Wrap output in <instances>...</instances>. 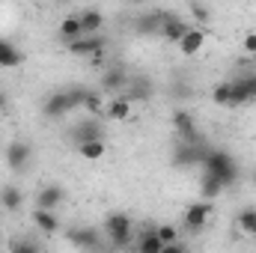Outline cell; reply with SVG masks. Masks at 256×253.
Wrapping results in <instances>:
<instances>
[{
  "label": "cell",
  "mask_w": 256,
  "mask_h": 253,
  "mask_svg": "<svg viewBox=\"0 0 256 253\" xmlns=\"http://www.w3.org/2000/svg\"><path fill=\"white\" fill-rule=\"evenodd\" d=\"M194 15H196V21H202V24H206V21H208V18H212V15H208V9H206V6H194Z\"/></svg>",
  "instance_id": "1f68e13d"
},
{
  "label": "cell",
  "mask_w": 256,
  "mask_h": 253,
  "mask_svg": "<svg viewBox=\"0 0 256 253\" xmlns=\"http://www.w3.org/2000/svg\"><path fill=\"white\" fill-rule=\"evenodd\" d=\"M131 232H134V224L126 212H114L104 218V236L110 238V248H116V250L131 248Z\"/></svg>",
  "instance_id": "7a4b0ae2"
},
{
  "label": "cell",
  "mask_w": 256,
  "mask_h": 253,
  "mask_svg": "<svg viewBox=\"0 0 256 253\" xmlns=\"http://www.w3.org/2000/svg\"><path fill=\"white\" fill-rule=\"evenodd\" d=\"M36 248H39L36 242H12L9 244V250H36Z\"/></svg>",
  "instance_id": "4dcf8cb0"
},
{
  "label": "cell",
  "mask_w": 256,
  "mask_h": 253,
  "mask_svg": "<svg viewBox=\"0 0 256 253\" xmlns=\"http://www.w3.org/2000/svg\"><path fill=\"white\" fill-rule=\"evenodd\" d=\"M3 158H6V167H9V170L21 173V170L33 161V146H30V143H24V140H12V143L6 146Z\"/></svg>",
  "instance_id": "5b68a950"
},
{
  "label": "cell",
  "mask_w": 256,
  "mask_h": 253,
  "mask_svg": "<svg viewBox=\"0 0 256 253\" xmlns=\"http://www.w3.org/2000/svg\"><path fill=\"white\" fill-rule=\"evenodd\" d=\"M250 182H254V188H256V170H254V173H250Z\"/></svg>",
  "instance_id": "836d02e7"
},
{
  "label": "cell",
  "mask_w": 256,
  "mask_h": 253,
  "mask_svg": "<svg viewBox=\"0 0 256 253\" xmlns=\"http://www.w3.org/2000/svg\"><path fill=\"white\" fill-rule=\"evenodd\" d=\"M78 152H80V158H86V161H98V158H104V140L78 143Z\"/></svg>",
  "instance_id": "d4e9b609"
},
{
  "label": "cell",
  "mask_w": 256,
  "mask_h": 253,
  "mask_svg": "<svg viewBox=\"0 0 256 253\" xmlns=\"http://www.w3.org/2000/svg\"><path fill=\"white\" fill-rule=\"evenodd\" d=\"M68 242H72L74 248H80V250H98V248H102L98 230H92V226H78V230H72V232H68Z\"/></svg>",
  "instance_id": "8fae6325"
},
{
  "label": "cell",
  "mask_w": 256,
  "mask_h": 253,
  "mask_svg": "<svg viewBox=\"0 0 256 253\" xmlns=\"http://www.w3.org/2000/svg\"><path fill=\"white\" fill-rule=\"evenodd\" d=\"M78 18H80V33H84V36L102 33V27H104V12H102V9H96V6L80 9V12H78Z\"/></svg>",
  "instance_id": "9a60e30c"
},
{
  "label": "cell",
  "mask_w": 256,
  "mask_h": 253,
  "mask_svg": "<svg viewBox=\"0 0 256 253\" xmlns=\"http://www.w3.org/2000/svg\"><path fill=\"white\" fill-rule=\"evenodd\" d=\"M167 15H170V12H164V9H152V12L134 15V33H137V36H158Z\"/></svg>",
  "instance_id": "8992f818"
},
{
  "label": "cell",
  "mask_w": 256,
  "mask_h": 253,
  "mask_svg": "<svg viewBox=\"0 0 256 253\" xmlns=\"http://www.w3.org/2000/svg\"><path fill=\"white\" fill-rule=\"evenodd\" d=\"M84 110H90V116H102L104 114V104H102V96L98 92H86V102H84Z\"/></svg>",
  "instance_id": "83f0119b"
},
{
  "label": "cell",
  "mask_w": 256,
  "mask_h": 253,
  "mask_svg": "<svg viewBox=\"0 0 256 253\" xmlns=\"http://www.w3.org/2000/svg\"><path fill=\"white\" fill-rule=\"evenodd\" d=\"M206 152H208V146H206L202 140H200V143H185V140H179V146L173 149V164H176V167H196V164H202Z\"/></svg>",
  "instance_id": "3957f363"
},
{
  "label": "cell",
  "mask_w": 256,
  "mask_h": 253,
  "mask_svg": "<svg viewBox=\"0 0 256 253\" xmlns=\"http://www.w3.org/2000/svg\"><path fill=\"white\" fill-rule=\"evenodd\" d=\"M202 45H206V30L202 27H188V33L179 39V54L182 57H194V54H200Z\"/></svg>",
  "instance_id": "5bb4252c"
},
{
  "label": "cell",
  "mask_w": 256,
  "mask_h": 253,
  "mask_svg": "<svg viewBox=\"0 0 256 253\" xmlns=\"http://www.w3.org/2000/svg\"><path fill=\"white\" fill-rule=\"evenodd\" d=\"M128 114H131V98H128V96H120V98H114L110 104H104V116L114 120V122H126Z\"/></svg>",
  "instance_id": "d6986e66"
},
{
  "label": "cell",
  "mask_w": 256,
  "mask_h": 253,
  "mask_svg": "<svg viewBox=\"0 0 256 253\" xmlns=\"http://www.w3.org/2000/svg\"><path fill=\"white\" fill-rule=\"evenodd\" d=\"M98 86H102V92H122L128 86V74L120 68V66H114V68H104L102 72V80H98Z\"/></svg>",
  "instance_id": "4fadbf2b"
},
{
  "label": "cell",
  "mask_w": 256,
  "mask_h": 253,
  "mask_svg": "<svg viewBox=\"0 0 256 253\" xmlns=\"http://www.w3.org/2000/svg\"><path fill=\"white\" fill-rule=\"evenodd\" d=\"M60 3H63V0H60Z\"/></svg>",
  "instance_id": "74e56055"
},
{
  "label": "cell",
  "mask_w": 256,
  "mask_h": 253,
  "mask_svg": "<svg viewBox=\"0 0 256 253\" xmlns=\"http://www.w3.org/2000/svg\"><path fill=\"white\" fill-rule=\"evenodd\" d=\"M173 131L185 143H200L202 140L200 137V128H196V122H194V116L188 110H173Z\"/></svg>",
  "instance_id": "9c48e42d"
},
{
  "label": "cell",
  "mask_w": 256,
  "mask_h": 253,
  "mask_svg": "<svg viewBox=\"0 0 256 253\" xmlns=\"http://www.w3.org/2000/svg\"><path fill=\"white\" fill-rule=\"evenodd\" d=\"M238 230L244 236H256V208H244L238 214Z\"/></svg>",
  "instance_id": "484cf974"
},
{
  "label": "cell",
  "mask_w": 256,
  "mask_h": 253,
  "mask_svg": "<svg viewBox=\"0 0 256 253\" xmlns=\"http://www.w3.org/2000/svg\"><path fill=\"white\" fill-rule=\"evenodd\" d=\"M66 200V188L63 185H45V188L36 194V208H51V212H57V206H63Z\"/></svg>",
  "instance_id": "7c38bea8"
},
{
  "label": "cell",
  "mask_w": 256,
  "mask_h": 253,
  "mask_svg": "<svg viewBox=\"0 0 256 253\" xmlns=\"http://www.w3.org/2000/svg\"><path fill=\"white\" fill-rule=\"evenodd\" d=\"M137 250L140 253H164V242L158 238L155 230H146V232L140 236V242H137Z\"/></svg>",
  "instance_id": "cb8c5ba5"
},
{
  "label": "cell",
  "mask_w": 256,
  "mask_h": 253,
  "mask_svg": "<svg viewBox=\"0 0 256 253\" xmlns=\"http://www.w3.org/2000/svg\"><path fill=\"white\" fill-rule=\"evenodd\" d=\"M212 102L214 104H232V84H218L214 90H212Z\"/></svg>",
  "instance_id": "4316f807"
},
{
  "label": "cell",
  "mask_w": 256,
  "mask_h": 253,
  "mask_svg": "<svg viewBox=\"0 0 256 253\" xmlns=\"http://www.w3.org/2000/svg\"><path fill=\"white\" fill-rule=\"evenodd\" d=\"M155 232H158V238L164 242V248H167L170 242H176V238H179V230H176L173 224H161V226H155Z\"/></svg>",
  "instance_id": "f1b7e54d"
},
{
  "label": "cell",
  "mask_w": 256,
  "mask_h": 253,
  "mask_svg": "<svg viewBox=\"0 0 256 253\" xmlns=\"http://www.w3.org/2000/svg\"><path fill=\"white\" fill-rule=\"evenodd\" d=\"M57 36H60L63 42H72V39L84 36V33H80V18H78V15L63 18V21H60V27H57Z\"/></svg>",
  "instance_id": "603a6c76"
},
{
  "label": "cell",
  "mask_w": 256,
  "mask_h": 253,
  "mask_svg": "<svg viewBox=\"0 0 256 253\" xmlns=\"http://www.w3.org/2000/svg\"><path fill=\"white\" fill-rule=\"evenodd\" d=\"M220 194H224V182H220L218 176H212V173L202 170V179H200V196H202V200H218Z\"/></svg>",
  "instance_id": "7402d4cb"
},
{
  "label": "cell",
  "mask_w": 256,
  "mask_h": 253,
  "mask_svg": "<svg viewBox=\"0 0 256 253\" xmlns=\"http://www.w3.org/2000/svg\"><path fill=\"white\" fill-rule=\"evenodd\" d=\"M33 224H36V230H42V232H57V230H60V218H57V212H51V208H33Z\"/></svg>",
  "instance_id": "ac0fdd59"
},
{
  "label": "cell",
  "mask_w": 256,
  "mask_h": 253,
  "mask_svg": "<svg viewBox=\"0 0 256 253\" xmlns=\"http://www.w3.org/2000/svg\"><path fill=\"white\" fill-rule=\"evenodd\" d=\"M242 48H244V54H248V57H254V54H256V33H248V36H244Z\"/></svg>",
  "instance_id": "f546056e"
},
{
  "label": "cell",
  "mask_w": 256,
  "mask_h": 253,
  "mask_svg": "<svg viewBox=\"0 0 256 253\" xmlns=\"http://www.w3.org/2000/svg\"><path fill=\"white\" fill-rule=\"evenodd\" d=\"M21 63H24V54L9 39H0V68H15Z\"/></svg>",
  "instance_id": "44dd1931"
},
{
  "label": "cell",
  "mask_w": 256,
  "mask_h": 253,
  "mask_svg": "<svg viewBox=\"0 0 256 253\" xmlns=\"http://www.w3.org/2000/svg\"><path fill=\"white\" fill-rule=\"evenodd\" d=\"M254 63H256V54H254Z\"/></svg>",
  "instance_id": "8d00e7d4"
},
{
  "label": "cell",
  "mask_w": 256,
  "mask_h": 253,
  "mask_svg": "<svg viewBox=\"0 0 256 253\" xmlns=\"http://www.w3.org/2000/svg\"><path fill=\"white\" fill-rule=\"evenodd\" d=\"M72 137H74V143L104 140V126H102V120H98V116H86V120H80L78 126L72 128Z\"/></svg>",
  "instance_id": "30bf717a"
},
{
  "label": "cell",
  "mask_w": 256,
  "mask_h": 253,
  "mask_svg": "<svg viewBox=\"0 0 256 253\" xmlns=\"http://www.w3.org/2000/svg\"><path fill=\"white\" fill-rule=\"evenodd\" d=\"M208 218H212V200H200V202H191V206L185 208L182 224H185L188 232H200V230H206Z\"/></svg>",
  "instance_id": "277c9868"
},
{
  "label": "cell",
  "mask_w": 256,
  "mask_h": 253,
  "mask_svg": "<svg viewBox=\"0 0 256 253\" xmlns=\"http://www.w3.org/2000/svg\"><path fill=\"white\" fill-rule=\"evenodd\" d=\"M74 108H72V98H68V90H57V92H51L48 98H45V104H42V116L45 120H60L66 114H72Z\"/></svg>",
  "instance_id": "52a82bcc"
},
{
  "label": "cell",
  "mask_w": 256,
  "mask_h": 253,
  "mask_svg": "<svg viewBox=\"0 0 256 253\" xmlns=\"http://www.w3.org/2000/svg\"><path fill=\"white\" fill-rule=\"evenodd\" d=\"M188 33V24L182 21V18H176V15H167L164 18V24H161V33L158 36H164L167 42H173V45H179V39Z\"/></svg>",
  "instance_id": "2e32d148"
},
{
  "label": "cell",
  "mask_w": 256,
  "mask_h": 253,
  "mask_svg": "<svg viewBox=\"0 0 256 253\" xmlns=\"http://www.w3.org/2000/svg\"><path fill=\"white\" fill-rule=\"evenodd\" d=\"M202 170L218 176L224 182V188H232L238 182V164L230 152H220V149H208L206 158H202Z\"/></svg>",
  "instance_id": "6da1fadb"
},
{
  "label": "cell",
  "mask_w": 256,
  "mask_h": 253,
  "mask_svg": "<svg viewBox=\"0 0 256 253\" xmlns=\"http://www.w3.org/2000/svg\"><path fill=\"white\" fill-rule=\"evenodd\" d=\"M6 108H9V96H6V90L0 86V114H3Z\"/></svg>",
  "instance_id": "d6a6232c"
},
{
  "label": "cell",
  "mask_w": 256,
  "mask_h": 253,
  "mask_svg": "<svg viewBox=\"0 0 256 253\" xmlns=\"http://www.w3.org/2000/svg\"><path fill=\"white\" fill-rule=\"evenodd\" d=\"M66 45H68V51L78 54V57H92V54H98V51L108 48V39H104L102 33H92V36H78V39H72V42H66Z\"/></svg>",
  "instance_id": "ba28073f"
},
{
  "label": "cell",
  "mask_w": 256,
  "mask_h": 253,
  "mask_svg": "<svg viewBox=\"0 0 256 253\" xmlns=\"http://www.w3.org/2000/svg\"><path fill=\"white\" fill-rule=\"evenodd\" d=\"M250 80H254V90H256V74H250Z\"/></svg>",
  "instance_id": "d590c367"
},
{
  "label": "cell",
  "mask_w": 256,
  "mask_h": 253,
  "mask_svg": "<svg viewBox=\"0 0 256 253\" xmlns=\"http://www.w3.org/2000/svg\"><path fill=\"white\" fill-rule=\"evenodd\" d=\"M0 206H3L6 212H21V206H24V194H21V188L3 185V188H0Z\"/></svg>",
  "instance_id": "ffe728a7"
},
{
  "label": "cell",
  "mask_w": 256,
  "mask_h": 253,
  "mask_svg": "<svg viewBox=\"0 0 256 253\" xmlns=\"http://www.w3.org/2000/svg\"><path fill=\"white\" fill-rule=\"evenodd\" d=\"M254 98H256V90H254L250 74L242 78V80H232V104H236V108H238V104H248V102H254Z\"/></svg>",
  "instance_id": "e0dca14e"
},
{
  "label": "cell",
  "mask_w": 256,
  "mask_h": 253,
  "mask_svg": "<svg viewBox=\"0 0 256 253\" xmlns=\"http://www.w3.org/2000/svg\"><path fill=\"white\" fill-rule=\"evenodd\" d=\"M128 3H134V6H140V3H146V0H128Z\"/></svg>",
  "instance_id": "e575fe53"
}]
</instances>
